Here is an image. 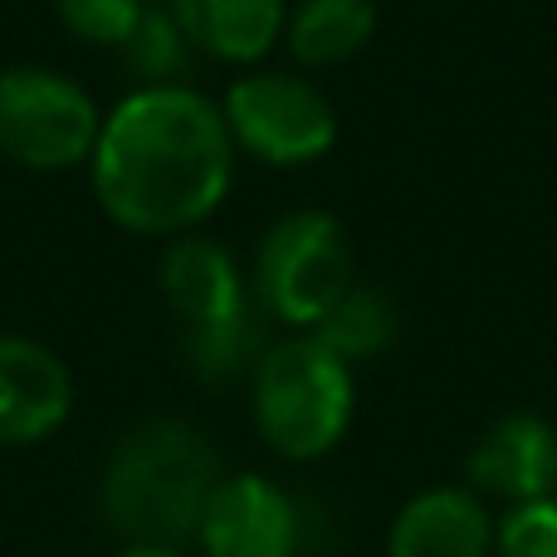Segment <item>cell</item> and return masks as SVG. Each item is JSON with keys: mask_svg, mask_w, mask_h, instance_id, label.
Here are the masks:
<instances>
[{"mask_svg": "<svg viewBox=\"0 0 557 557\" xmlns=\"http://www.w3.org/2000/svg\"><path fill=\"white\" fill-rule=\"evenodd\" d=\"M235 143L221 103L191 84L133 88L88 157V182L113 225L176 240L221 211L235 182Z\"/></svg>", "mask_w": 557, "mask_h": 557, "instance_id": "6da1fadb", "label": "cell"}, {"mask_svg": "<svg viewBox=\"0 0 557 557\" xmlns=\"http://www.w3.org/2000/svg\"><path fill=\"white\" fill-rule=\"evenodd\" d=\"M225 465L215 445L186 421H143L113 445L98 484L108 529L143 548L196 543L206 504L221 490Z\"/></svg>", "mask_w": 557, "mask_h": 557, "instance_id": "7a4b0ae2", "label": "cell"}, {"mask_svg": "<svg viewBox=\"0 0 557 557\" xmlns=\"http://www.w3.org/2000/svg\"><path fill=\"white\" fill-rule=\"evenodd\" d=\"M162 298L182 327V357L201 382L225 386L264 357V308L235 255L211 235H176L162 255Z\"/></svg>", "mask_w": 557, "mask_h": 557, "instance_id": "3957f363", "label": "cell"}, {"mask_svg": "<svg viewBox=\"0 0 557 557\" xmlns=\"http://www.w3.org/2000/svg\"><path fill=\"white\" fill-rule=\"evenodd\" d=\"M250 406L264 445L294 465L323 460L357 411L352 367L313 333L270 343L250 372Z\"/></svg>", "mask_w": 557, "mask_h": 557, "instance_id": "277c9868", "label": "cell"}, {"mask_svg": "<svg viewBox=\"0 0 557 557\" xmlns=\"http://www.w3.org/2000/svg\"><path fill=\"white\" fill-rule=\"evenodd\" d=\"M357 284V255L343 221L327 211H288L255 250L250 288L264 318L313 333L333 304Z\"/></svg>", "mask_w": 557, "mask_h": 557, "instance_id": "5b68a950", "label": "cell"}, {"mask_svg": "<svg viewBox=\"0 0 557 557\" xmlns=\"http://www.w3.org/2000/svg\"><path fill=\"white\" fill-rule=\"evenodd\" d=\"M103 133L94 94L45 64L0 69V157L29 172L84 166Z\"/></svg>", "mask_w": 557, "mask_h": 557, "instance_id": "8992f818", "label": "cell"}, {"mask_svg": "<svg viewBox=\"0 0 557 557\" xmlns=\"http://www.w3.org/2000/svg\"><path fill=\"white\" fill-rule=\"evenodd\" d=\"M235 152L264 166H308L323 162L337 143V113L327 94L304 74L250 69L221 98Z\"/></svg>", "mask_w": 557, "mask_h": 557, "instance_id": "52a82bcc", "label": "cell"}, {"mask_svg": "<svg viewBox=\"0 0 557 557\" xmlns=\"http://www.w3.org/2000/svg\"><path fill=\"white\" fill-rule=\"evenodd\" d=\"M465 484L480 499L509 509L557 494V425L539 411H509L474 435L465 455Z\"/></svg>", "mask_w": 557, "mask_h": 557, "instance_id": "ba28073f", "label": "cell"}, {"mask_svg": "<svg viewBox=\"0 0 557 557\" xmlns=\"http://www.w3.org/2000/svg\"><path fill=\"white\" fill-rule=\"evenodd\" d=\"M201 557H298V504L264 474H225L201 519Z\"/></svg>", "mask_w": 557, "mask_h": 557, "instance_id": "9c48e42d", "label": "cell"}, {"mask_svg": "<svg viewBox=\"0 0 557 557\" xmlns=\"http://www.w3.org/2000/svg\"><path fill=\"white\" fill-rule=\"evenodd\" d=\"M74 411V376L54 347L0 333V450H25L59 431Z\"/></svg>", "mask_w": 557, "mask_h": 557, "instance_id": "30bf717a", "label": "cell"}, {"mask_svg": "<svg viewBox=\"0 0 557 557\" xmlns=\"http://www.w3.org/2000/svg\"><path fill=\"white\" fill-rule=\"evenodd\" d=\"M490 504L470 484L421 490L386 529V557H494Z\"/></svg>", "mask_w": 557, "mask_h": 557, "instance_id": "8fae6325", "label": "cell"}, {"mask_svg": "<svg viewBox=\"0 0 557 557\" xmlns=\"http://www.w3.org/2000/svg\"><path fill=\"white\" fill-rule=\"evenodd\" d=\"M196 54L215 64H260L278 45L288 0H166Z\"/></svg>", "mask_w": 557, "mask_h": 557, "instance_id": "7c38bea8", "label": "cell"}, {"mask_svg": "<svg viewBox=\"0 0 557 557\" xmlns=\"http://www.w3.org/2000/svg\"><path fill=\"white\" fill-rule=\"evenodd\" d=\"M376 35L372 0H298L284 20V45L298 69L352 64Z\"/></svg>", "mask_w": 557, "mask_h": 557, "instance_id": "4fadbf2b", "label": "cell"}, {"mask_svg": "<svg viewBox=\"0 0 557 557\" xmlns=\"http://www.w3.org/2000/svg\"><path fill=\"white\" fill-rule=\"evenodd\" d=\"M396 333H401L396 298L386 294V288H376V284H362V278H357V284L333 304V313L313 327L318 343H323L327 352L343 357L347 367L382 357L386 347L396 343Z\"/></svg>", "mask_w": 557, "mask_h": 557, "instance_id": "5bb4252c", "label": "cell"}, {"mask_svg": "<svg viewBox=\"0 0 557 557\" xmlns=\"http://www.w3.org/2000/svg\"><path fill=\"white\" fill-rule=\"evenodd\" d=\"M117 54L127 59V69L137 74V88H162V84H186V69H191V39L182 35V25H176L172 15L147 5L143 25L133 29V39H127Z\"/></svg>", "mask_w": 557, "mask_h": 557, "instance_id": "9a60e30c", "label": "cell"}, {"mask_svg": "<svg viewBox=\"0 0 557 557\" xmlns=\"http://www.w3.org/2000/svg\"><path fill=\"white\" fill-rule=\"evenodd\" d=\"M54 15L78 45L123 49L143 25L147 0H54Z\"/></svg>", "mask_w": 557, "mask_h": 557, "instance_id": "2e32d148", "label": "cell"}, {"mask_svg": "<svg viewBox=\"0 0 557 557\" xmlns=\"http://www.w3.org/2000/svg\"><path fill=\"white\" fill-rule=\"evenodd\" d=\"M494 557H557V494L504 513L494 529Z\"/></svg>", "mask_w": 557, "mask_h": 557, "instance_id": "e0dca14e", "label": "cell"}, {"mask_svg": "<svg viewBox=\"0 0 557 557\" xmlns=\"http://www.w3.org/2000/svg\"><path fill=\"white\" fill-rule=\"evenodd\" d=\"M113 557H191L186 548H143V543H123Z\"/></svg>", "mask_w": 557, "mask_h": 557, "instance_id": "ac0fdd59", "label": "cell"}]
</instances>
